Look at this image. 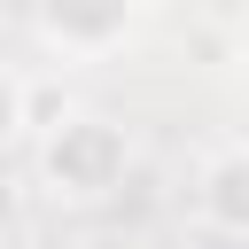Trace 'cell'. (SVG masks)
Returning <instances> with one entry per match:
<instances>
[{
  "label": "cell",
  "instance_id": "cell-3",
  "mask_svg": "<svg viewBox=\"0 0 249 249\" xmlns=\"http://www.w3.org/2000/svg\"><path fill=\"white\" fill-rule=\"evenodd\" d=\"M202 210H210V226L249 233V148H233L202 171Z\"/></svg>",
  "mask_w": 249,
  "mask_h": 249
},
{
  "label": "cell",
  "instance_id": "cell-5",
  "mask_svg": "<svg viewBox=\"0 0 249 249\" xmlns=\"http://www.w3.org/2000/svg\"><path fill=\"white\" fill-rule=\"evenodd\" d=\"M241 62H249V54H241Z\"/></svg>",
  "mask_w": 249,
  "mask_h": 249
},
{
  "label": "cell",
  "instance_id": "cell-2",
  "mask_svg": "<svg viewBox=\"0 0 249 249\" xmlns=\"http://www.w3.org/2000/svg\"><path fill=\"white\" fill-rule=\"evenodd\" d=\"M132 16L140 0H39V39L70 62H93L132 31Z\"/></svg>",
  "mask_w": 249,
  "mask_h": 249
},
{
  "label": "cell",
  "instance_id": "cell-1",
  "mask_svg": "<svg viewBox=\"0 0 249 249\" xmlns=\"http://www.w3.org/2000/svg\"><path fill=\"white\" fill-rule=\"evenodd\" d=\"M124 171V132L109 117H70L54 140H47V179L54 195H109Z\"/></svg>",
  "mask_w": 249,
  "mask_h": 249
},
{
  "label": "cell",
  "instance_id": "cell-4",
  "mask_svg": "<svg viewBox=\"0 0 249 249\" xmlns=\"http://www.w3.org/2000/svg\"><path fill=\"white\" fill-rule=\"evenodd\" d=\"M16 124H23V78L0 70V140H16Z\"/></svg>",
  "mask_w": 249,
  "mask_h": 249
}]
</instances>
